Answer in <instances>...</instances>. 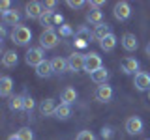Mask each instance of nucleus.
Masks as SVG:
<instances>
[{"instance_id": "obj_1", "label": "nucleus", "mask_w": 150, "mask_h": 140, "mask_svg": "<svg viewBox=\"0 0 150 140\" xmlns=\"http://www.w3.org/2000/svg\"><path fill=\"white\" fill-rule=\"evenodd\" d=\"M9 37H11V41H13L15 45L25 47V45L30 43V39H32V30H30L28 26H25V24H19V26H15V28L11 30Z\"/></svg>"}, {"instance_id": "obj_2", "label": "nucleus", "mask_w": 150, "mask_h": 140, "mask_svg": "<svg viewBox=\"0 0 150 140\" xmlns=\"http://www.w3.org/2000/svg\"><path fill=\"white\" fill-rule=\"evenodd\" d=\"M25 62L28 65H34V67H38L41 62H45V52L41 47H30V49L26 50L25 54Z\"/></svg>"}, {"instance_id": "obj_3", "label": "nucleus", "mask_w": 150, "mask_h": 140, "mask_svg": "<svg viewBox=\"0 0 150 140\" xmlns=\"http://www.w3.org/2000/svg\"><path fill=\"white\" fill-rule=\"evenodd\" d=\"M56 45H58V32H54V30L41 32V36H40V47L41 49L49 50V49H54Z\"/></svg>"}, {"instance_id": "obj_4", "label": "nucleus", "mask_w": 150, "mask_h": 140, "mask_svg": "<svg viewBox=\"0 0 150 140\" xmlns=\"http://www.w3.org/2000/svg\"><path fill=\"white\" fill-rule=\"evenodd\" d=\"M100 67H103V62H101V56L98 52H88L86 58H84V71L86 73H94L98 71Z\"/></svg>"}, {"instance_id": "obj_5", "label": "nucleus", "mask_w": 150, "mask_h": 140, "mask_svg": "<svg viewBox=\"0 0 150 140\" xmlns=\"http://www.w3.org/2000/svg\"><path fill=\"white\" fill-rule=\"evenodd\" d=\"M139 67H141V64L135 58H131V56H126V58L120 60V69H122V73H126V75H137Z\"/></svg>"}, {"instance_id": "obj_6", "label": "nucleus", "mask_w": 150, "mask_h": 140, "mask_svg": "<svg viewBox=\"0 0 150 140\" xmlns=\"http://www.w3.org/2000/svg\"><path fill=\"white\" fill-rule=\"evenodd\" d=\"M25 11H26V17L28 19L40 21L41 15H43V11H45V8H43V4H41V2H28L26 8H25Z\"/></svg>"}, {"instance_id": "obj_7", "label": "nucleus", "mask_w": 150, "mask_h": 140, "mask_svg": "<svg viewBox=\"0 0 150 140\" xmlns=\"http://www.w3.org/2000/svg\"><path fill=\"white\" fill-rule=\"evenodd\" d=\"M115 19L116 21H128L131 17V6L128 2H116L115 4Z\"/></svg>"}, {"instance_id": "obj_8", "label": "nucleus", "mask_w": 150, "mask_h": 140, "mask_svg": "<svg viewBox=\"0 0 150 140\" xmlns=\"http://www.w3.org/2000/svg\"><path fill=\"white\" fill-rule=\"evenodd\" d=\"M143 129H144V123L139 116H131V118L126 120V131H128V134H139V133H143Z\"/></svg>"}, {"instance_id": "obj_9", "label": "nucleus", "mask_w": 150, "mask_h": 140, "mask_svg": "<svg viewBox=\"0 0 150 140\" xmlns=\"http://www.w3.org/2000/svg\"><path fill=\"white\" fill-rule=\"evenodd\" d=\"M133 86L137 88L139 92H146V90H150V73L139 71V73L133 77Z\"/></svg>"}, {"instance_id": "obj_10", "label": "nucleus", "mask_w": 150, "mask_h": 140, "mask_svg": "<svg viewBox=\"0 0 150 140\" xmlns=\"http://www.w3.org/2000/svg\"><path fill=\"white\" fill-rule=\"evenodd\" d=\"M84 58H86V54H81V52L69 54V58H68L69 71H84Z\"/></svg>"}, {"instance_id": "obj_11", "label": "nucleus", "mask_w": 150, "mask_h": 140, "mask_svg": "<svg viewBox=\"0 0 150 140\" xmlns=\"http://www.w3.org/2000/svg\"><path fill=\"white\" fill-rule=\"evenodd\" d=\"M120 43H122V47H124V50H128V52H133V50H137V47H139L137 36L131 34V32H126V34L122 36Z\"/></svg>"}, {"instance_id": "obj_12", "label": "nucleus", "mask_w": 150, "mask_h": 140, "mask_svg": "<svg viewBox=\"0 0 150 140\" xmlns=\"http://www.w3.org/2000/svg\"><path fill=\"white\" fill-rule=\"evenodd\" d=\"M112 88L109 86V84H101V86H98V90H96V99L98 101H101V103H109L112 99Z\"/></svg>"}, {"instance_id": "obj_13", "label": "nucleus", "mask_w": 150, "mask_h": 140, "mask_svg": "<svg viewBox=\"0 0 150 140\" xmlns=\"http://www.w3.org/2000/svg\"><path fill=\"white\" fill-rule=\"evenodd\" d=\"M2 22L4 24H11L13 28L21 24V13L17 11V9H9V11L2 13Z\"/></svg>"}, {"instance_id": "obj_14", "label": "nucleus", "mask_w": 150, "mask_h": 140, "mask_svg": "<svg viewBox=\"0 0 150 140\" xmlns=\"http://www.w3.org/2000/svg\"><path fill=\"white\" fill-rule=\"evenodd\" d=\"M75 43H77L79 47H84L86 45V41H90L92 39V34H90V30H88L86 26H81V28H77L75 30Z\"/></svg>"}, {"instance_id": "obj_15", "label": "nucleus", "mask_w": 150, "mask_h": 140, "mask_svg": "<svg viewBox=\"0 0 150 140\" xmlns=\"http://www.w3.org/2000/svg\"><path fill=\"white\" fill-rule=\"evenodd\" d=\"M111 34V26L107 24V22H103V24H100V26H96L94 28V32H92V39L94 41H98V43H101L103 39H105L107 36Z\"/></svg>"}, {"instance_id": "obj_16", "label": "nucleus", "mask_w": 150, "mask_h": 140, "mask_svg": "<svg viewBox=\"0 0 150 140\" xmlns=\"http://www.w3.org/2000/svg\"><path fill=\"white\" fill-rule=\"evenodd\" d=\"M51 65H53V71L58 73V75H62V73H66V71L69 69L68 60L62 58V56H54V58L51 60Z\"/></svg>"}, {"instance_id": "obj_17", "label": "nucleus", "mask_w": 150, "mask_h": 140, "mask_svg": "<svg viewBox=\"0 0 150 140\" xmlns=\"http://www.w3.org/2000/svg\"><path fill=\"white\" fill-rule=\"evenodd\" d=\"M60 101H62V105L71 106L73 103L77 101V92H75V88H64L62 93H60Z\"/></svg>"}, {"instance_id": "obj_18", "label": "nucleus", "mask_w": 150, "mask_h": 140, "mask_svg": "<svg viewBox=\"0 0 150 140\" xmlns=\"http://www.w3.org/2000/svg\"><path fill=\"white\" fill-rule=\"evenodd\" d=\"M53 73H54V71H53V65H51V62H49V60L41 62V64L36 67V75H38L40 78H49Z\"/></svg>"}, {"instance_id": "obj_19", "label": "nucleus", "mask_w": 150, "mask_h": 140, "mask_svg": "<svg viewBox=\"0 0 150 140\" xmlns=\"http://www.w3.org/2000/svg\"><path fill=\"white\" fill-rule=\"evenodd\" d=\"M90 78L96 84H100V86H101V84H107V80H109V69H107V67H100L98 71H94L90 75Z\"/></svg>"}, {"instance_id": "obj_20", "label": "nucleus", "mask_w": 150, "mask_h": 140, "mask_svg": "<svg viewBox=\"0 0 150 140\" xmlns=\"http://www.w3.org/2000/svg\"><path fill=\"white\" fill-rule=\"evenodd\" d=\"M11 90H13V80L11 77H2L0 78V95L2 97H9L11 95Z\"/></svg>"}, {"instance_id": "obj_21", "label": "nucleus", "mask_w": 150, "mask_h": 140, "mask_svg": "<svg viewBox=\"0 0 150 140\" xmlns=\"http://www.w3.org/2000/svg\"><path fill=\"white\" fill-rule=\"evenodd\" d=\"M19 62V58H17V52L15 50H6L2 56V65L4 67H15Z\"/></svg>"}, {"instance_id": "obj_22", "label": "nucleus", "mask_w": 150, "mask_h": 140, "mask_svg": "<svg viewBox=\"0 0 150 140\" xmlns=\"http://www.w3.org/2000/svg\"><path fill=\"white\" fill-rule=\"evenodd\" d=\"M54 110H56V105H54V99H43L41 101V105H40V112L43 116H51V114H54Z\"/></svg>"}, {"instance_id": "obj_23", "label": "nucleus", "mask_w": 150, "mask_h": 140, "mask_svg": "<svg viewBox=\"0 0 150 140\" xmlns=\"http://www.w3.org/2000/svg\"><path fill=\"white\" fill-rule=\"evenodd\" d=\"M9 108L13 112L25 110V93H21V95H11V99H9Z\"/></svg>"}, {"instance_id": "obj_24", "label": "nucleus", "mask_w": 150, "mask_h": 140, "mask_svg": "<svg viewBox=\"0 0 150 140\" xmlns=\"http://www.w3.org/2000/svg\"><path fill=\"white\" fill-rule=\"evenodd\" d=\"M54 118L56 120H68L69 116H71V106L69 105H62V103H60L58 106H56V110H54Z\"/></svg>"}, {"instance_id": "obj_25", "label": "nucleus", "mask_w": 150, "mask_h": 140, "mask_svg": "<svg viewBox=\"0 0 150 140\" xmlns=\"http://www.w3.org/2000/svg\"><path fill=\"white\" fill-rule=\"evenodd\" d=\"M86 21L90 22V24L100 26V24H103V13L100 9H90V11L86 13Z\"/></svg>"}, {"instance_id": "obj_26", "label": "nucleus", "mask_w": 150, "mask_h": 140, "mask_svg": "<svg viewBox=\"0 0 150 140\" xmlns=\"http://www.w3.org/2000/svg\"><path fill=\"white\" fill-rule=\"evenodd\" d=\"M116 41H118V39H116V36H115V34H112V32H111V34L107 36L105 39L101 41V43H100L101 50H105V52H111V50H112V49H115V47H116Z\"/></svg>"}, {"instance_id": "obj_27", "label": "nucleus", "mask_w": 150, "mask_h": 140, "mask_svg": "<svg viewBox=\"0 0 150 140\" xmlns=\"http://www.w3.org/2000/svg\"><path fill=\"white\" fill-rule=\"evenodd\" d=\"M53 17H54V11H49V9H45L43 15H41L40 22L43 26H47V30H53Z\"/></svg>"}, {"instance_id": "obj_28", "label": "nucleus", "mask_w": 150, "mask_h": 140, "mask_svg": "<svg viewBox=\"0 0 150 140\" xmlns=\"http://www.w3.org/2000/svg\"><path fill=\"white\" fill-rule=\"evenodd\" d=\"M17 134H19L21 140H34V133H32L30 127H21L17 131Z\"/></svg>"}, {"instance_id": "obj_29", "label": "nucleus", "mask_w": 150, "mask_h": 140, "mask_svg": "<svg viewBox=\"0 0 150 140\" xmlns=\"http://www.w3.org/2000/svg\"><path fill=\"white\" fill-rule=\"evenodd\" d=\"M58 34L62 37H71V36H75V32L68 24H62V26H58Z\"/></svg>"}, {"instance_id": "obj_30", "label": "nucleus", "mask_w": 150, "mask_h": 140, "mask_svg": "<svg viewBox=\"0 0 150 140\" xmlns=\"http://www.w3.org/2000/svg\"><path fill=\"white\" fill-rule=\"evenodd\" d=\"M75 140H96V136L92 134V131H79Z\"/></svg>"}, {"instance_id": "obj_31", "label": "nucleus", "mask_w": 150, "mask_h": 140, "mask_svg": "<svg viewBox=\"0 0 150 140\" xmlns=\"http://www.w3.org/2000/svg\"><path fill=\"white\" fill-rule=\"evenodd\" d=\"M32 108H34V99L28 93H25V112H30Z\"/></svg>"}, {"instance_id": "obj_32", "label": "nucleus", "mask_w": 150, "mask_h": 140, "mask_svg": "<svg viewBox=\"0 0 150 140\" xmlns=\"http://www.w3.org/2000/svg\"><path fill=\"white\" fill-rule=\"evenodd\" d=\"M66 4H68V6L71 8V9H79V8H83V6H84V2H81V0H77V2H75V0H68Z\"/></svg>"}, {"instance_id": "obj_33", "label": "nucleus", "mask_w": 150, "mask_h": 140, "mask_svg": "<svg viewBox=\"0 0 150 140\" xmlns=\"http://www.w3.org/2000/svg\"><path fill=\"white\" fill-rule=\"evenodd\" d=\"M9 6H11V2H9V0H4V2H0V11H2V13L9 11Z\"/></svg>"}, {"instance_id": "obj_34", "label": "nucleus", "mask_w": 150, "mask_h": 140, "mask_svg": "<svg viewBox=\"0 0 150 140\" xmlns=\"http://www.w3.org/2000/svg\"><path fill=\"white\" fill-rule=\"evenodd\" d=\"M101 136H103V138H111V136H112V129H111V127H103V129H101Z\"/></svg>"}, {"instance_id": "obj_35", "label": "nucleus", "mask_w": 150, "mask_h": 140, "mask_svg": "<svg viewBox=\"0 0 150 140\" xmlns=\"http://www.w3.org/2000/svg\"><path fill=\"white\" fill-rule=\"evenodd\" d=\"M62 22H64V17L58 15V13H54V17H53V26H54V24H62Z\"/></svg>"}, {"instance_id": "obj_36", "label": "nucleus", "mask_w": 150, "mask_h": 140, "mask_svg": "<svg viewBox=\"0 0 150 140\" xmlns=\"http://www.w3.org/2000/svg\"><path fill=\"white\" fill-rule=\"evenodd\" d=\"M103 4H105L103 0H92V2H90V8L92 9H98V8H101Z\"/></svg>"}, {"instance_id": "obj_37", "label": "nucleus", "mask_w": 150, "mask_h": 140, "mask_svg": "<svg viewBox=\"0 0 150 140\" xmlns=\"http://www.w3.org/2000/svg\"><path fill=\"white\" fill-rule=\"evenodd\" d=\"M43 8H45V9H49V11H51L53 8H56V2H54V0H49V2H45V4H43Z\"/></svg>"}, {"instance_id": "obj_38", "label": "nucleus", "mask_w": 150, "mask_h": 140, "mask_svg": "<svg viewBox=\"0 0 150 140\" xmlns=\"http://www.w3.org/2000/svg\"><path fill=\"white\" fill-rule=\"evenodd\" d=\"M8 140H21V138H19V134L15 133V134H11V136H8Z\"/></svg>"}, {"instance_id": "obj_39", "label": "nucleus", "mask_w": 150, "mask_h": 140, "mask_svg": "<svg viewBox=\"0 0 150 140\" xmlns=\"http://www.w3.org/2000/svg\"><path fill=\"white\" fill-rule=\"evenodd\" d=\"M144 50H146V54L150 56V41H148V45H146V49H144Z\"/></svg>"}, {"instance_id": "obj_40", "label": "nucleus", "mask_w": 150, "mask_h": 140, "mask_svg": "<svg viewBox=\"0 0 150 140\" xmlns=\"http://www.w3.org/2000/svg\"><path fill=\"white\" fill-rule=\"evenodd\" d=\"M146 140H150V138H146Z\"/></svg>"}]
</instances>
